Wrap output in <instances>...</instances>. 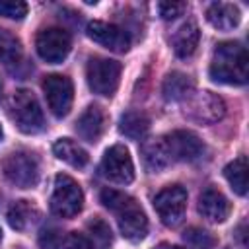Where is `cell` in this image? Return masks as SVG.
<instances>
[{
    "mask_svg": "<svg viewBox=\"0 0 249 249\" xmlns=\"http://www.w3.org/2000/svg\"><path fill=\"white\" fill-rule=\"evenodd\" d=\"M35 47H37V54L45 62L60 64L72 49V39L68 31L62 27H47L39 31L35 39Z\"/></svg>",
    "mask_w": 249,
    "mask_h": 249,
    "instance_id": "9c48e42d",
    "label": "cell"
},
{
    "mask_svg": "<svg viewBox=\"0 0 249 249\" xmlns=\"http://www.w3.org/2000/svg\"><path fill=\"white\" fill-rule=\"evenodd\" d=\"M198 39H200L198 25L193 19H187L171 35V47H173V51L179 58H187L196 51Z\"/></svg>",
    "mask_w": 249,
    "mask_h": 249,
    "instance_id": "ac0fdd59",
    "label": "cell"
},
{
    "mask_svg": "<svg viewBox=\"0 0 249 249\" xmlns=\"http://www.w3.org/2000/svg\"><path fill=\"white\" fill-rule=\"evenodd\" d=\"M0 97H2V82H0Z\"/></svg>",
    "mask_w": 249,
    "mask_h": 249,
    "instance_id": "d6a6232c",
    "label": "cell"
},
{
    "mask_svg": "<svg viewBox=\"0 0 249 249\" xmlns=\"http://www.w3.org/2000/svg\"><path fill=\"white\" fill-rule=\"evenodd\" d=\"M187 10L185 2H160L158 4V12L161 16V19H175L177 16H181Z\"/></svg>",
    "mask_w": 249,
    "mask_h": 249,
    "instance_id": "f1b7e54d",
    "label": "cell"
},
{
    "mask_svg": "<svg viewBox=\"0 0 249 249\" xmlns=\"http://www.w3.org/2000/svg\"><path fill=\"white\" fill-rule=\"evenodd\" d=\"M6 218H8V224H10L14 230L25 231V230H29L31 226L37 224V220H39V210H37V206L31 204L29 200H16V202H12V206L8 208Z\"/></svg>",
    "mask_w": 249,
    "mask_h": 249,
    "instance_id": "ffe728a7",
    "label": "cell"
},
{
    "mask_svg": "<svg viewBox=\"0 0 249 249\" xmlns=\"http://www.w3.org/2000/svg\"><path fill=\"white\" fill-rule=\"evenodd\" d=\"M101 173L117 183V185H128L134 179V163L130 158V152L123 144H115L105 150L101 160Z\"/></svg>",
    "mask_w": 249,
    "mask_h": 249,
    "instance_id": "30bf717a",
    "label": "cell"
},
{
    "mask_svg": "<svg viewBox=\"0 0 249 249\" xmlns=\"http://www.w3.org/2000/svg\"><path fill=\"white\" fill-rule=\"evenodd\" d=\"M86 33L91 41H95L97 45L115 51V53H126L130 47V37L124 29H121L115 23H107V21H99L93 19L88 23Z\"/></svg>",
    "mask_w": 249,
    "mask_h": 249,
    "instance_id": "4fadbf2b",
    "label": "cell"
},
{
    "mask_svg": "<svg viewBox=\"0 0 249 249\" xmlns=\"http://www.w3.org/2000/svg\"><path fill=\"white\" fill-rule=\"evenodd\" d=\"M2 136H4V132H2V126H0V140H2Z\"/></svg>",
    "mask_w": 249,
    "mask_h": 249,
    "instance_id": "1f68e13d",
    "label": "cell"
},
{
    "mask_svg": "<svg viewBox=\"0 0 249 249\" xmlns=\"http://www.w3.org/2000/svg\"><path fill=\"white\" fill-rule=\"evenodd\" d=\"M224 177L228 179L231 189L243 196L247 193V158L237 156L233 161H230L224 167Z\"/></svg>",
    "mask_w": 249,
    "mask_h": 249,
    "instance_id": "603a6c76",
    "label": "cell"
},
{
    "mask_svg": "<svg viewBox=\"0 0 249 249\" xmlns=\"http://www.w3.org/2000/svg\"><path fill=\"white\" fill-rule=\"evenodd\" d=\"M21 56H23V49L19 39L10 31L0 29V62L6 66H14L21 60Z\"/></svg>",
    "mask_w": 249,
    "mask_h": 249,
    "instance_id": "cb8c5ba5",
    "label": "cell"
},
{
    "mask_svg": "<svg viewBox=\"0 0 249 249\" xmlns=\"http://www.w3.org/2000/svg\"><path fill=\"white\" fill-rule=\"evenodd\" d=\"M10 117L23 134H37L45 128L43 109L29 89H16L8 103Z\"/></svg>",
    "mask_w": 249,
    "mask_h": 249,
    "instance_id": "3957f363",
    "label": "cell"
},
{
    "mask_svg": "<svg viewBox=\"0 0 249 249\" xmlns=\"http://www.w3.org/2000/svg\"><path fill=\"white\" fill-rule=\"evenodd\" d=\"M195 91V82L183 72H169L163 80L161 93L167 101H185Z\"/></svg>",
    "mask_w": 249,
    "mask_h": 249,
    "instance_id": "d6986e66",
    "label": "cell"
},
{
    "mask_svg": "<svg viewBox=\"0 0 249 249\" xmlns=\"http://www.w3.org/2000/svg\"><path fill=\"white\" fill-rule=\"evenodd\" d=\"M161 138H163L171 163L173 161H195L204 154L202 140L191 130H173Z\"/></svg>",
    "mask_w": 249,
    "mask_h": 249,
    "instance_id": "7c38bea8",
    "label": "cell"
},
{
    "mask_svg": "<svg viewBox=\"0 0 249 249\" xmlns=\"http://www.w3.org/2000/svg\"><path fill=\"white\" fill-rule=\"evenodd\" d=\"M198 212L202 214V218H206L208 222L214 224H222L228 220L230 212H231V204L230 200L224 196L222 191L214 189V187H206L200 196H198Z\"/></svg>",
    "mask_w": 249,
    "mask_h": 249,
    "instance_id": "5bb4252c",
    "label": "cell"
},
{
    "mask_svg": "<svg viewBox=\"0 0 249 249\" xmlns=\"http://www.w3.org/2000/svg\"><path fill=\"white\" fill-rule=\"evenodd\" d=\"M183 115L198 124H214L224 119L226 103L218 93L212 91H193L183 101Z\"/></svg>",
    "mask_w": 249,
    "mask_h": 249,
    "instance_id": "277c9868",
    "label": "cell"
},
{
    "mask_svg": "<svg viewBox=\"0 0 249 249\" xmlns=\"http://www.w3.org/2000/svg\"><path fill=\"white\" fill-rule=\"evenodd\" d=\"M62 241H64V237L60 233V230H56V228H45L39 233V245H41V249H60L62 247Z\"/></svg>",
    "mask_w": 249,
    "mask_h": 249,
    "instance_id": "83f0119b",
    "label": "cell"
},
{
    "mask_svg": "<svg viewBox=\"0 0 249 249\" xmlns=\"http://www.w3.org/2000/svg\"><path fill=\"white\" fill-rule=\"evenodd\" d=\"M208 74L214 82L220 84H228V86L245 84L249 78V56L245 47L237 41H224L216 45Z\"/></svg>",
    "mask_w": 249,
    "mask_h": 249,
    "instance_id": "7a4b0ae2",
    "label": "cell"
},
{
    "mask_svg": "<svg viewBox=\"0 0 249 249\" xmlns=\"http://www.w3.org/2000/svg\"><path fill=\"white\" fill-rule=\"evenodd\" d=\"M119 130L130 140H142L150 130V119L142 111H126L119 121Z\"/></svg>",
    "mask_w": 249,
    "mask_h": 249,
    "instance_id": "7402d4cb",
    "label": "cell"
},
{
    "mask_svg": "<svg viewBox=\"0 0 249 249\" xmlns=\"http://www.w3.org/2000/svg\"><path fill=\"white\" fill-rule=\"evenodd\" d=\"M121 62L111 60V58H101V56H93L88 62L86 68V78H88V86L93 93L97 95H105L111 97L121 82Z\"/></svg>",
    "mask_w": 249,
    "mask_h": 249,
    "instance_id": "52a82bcc",
    "label": "cell"
},
{
    "mask_svg": "<svg viewBox=\"0 0 249 249\" xmlns=\"http://www.w3.org/2000/svg\"><path fill=\"white\" fill-rule=\"evenodd\" d=\"M6 179L18 189H31L39 183V160L27 150H16L2 161Z\"/></svg>",
    "mask_w": 249,
    "mask_h": 249,
    "instance_id": "5b68a950",
    "label": "cell"
},
{
    "mask_svg": "<svg viewBox=\"0 0 249 249\" xmlns=\"http://www.w3.org/2000/svg\"><path fill=\"white\" fill-rule=\"evenodd\" d=\"M183 241L187 243L189 249H214L216 247V237L202 230V228H189L183 233Z\"/></svg>",
    "mask_w": 249,
    "mask_h": 249,
    "instance_id": "484cf974",
    "label": "cell"
},
{
    "mask_svg": "<svg viewBox=\"0 0 249 249\" xmlns=\"http://www.w3.org/2000/svg\"><path fill=\"white\" fill-rule=\"evenodd\" d=\"M53 152H54V156H56L58 160H62L64 163H68V165H72V167H78V169L86 167L88 161H89L88 152H86L78 142H74V140H70V138H58V140L53 144Z\"/></svg>",
    "mask_w": 249,
    "mask_h": 249,
    "instance_id": "44dd1931",
    "label": "cell"
},
{
    "mask_svg": "<svg viewBox=\"0 0 249 249\" xmlns=\"http://www.w3.org/2000/svg\"><path fill=\"white\" fill-rule=\"evenodd\" d=\"M43 91L49 103V109L54 117L62 119L70 113L74 101V86L72 80L62 74H51L43 80Z\"/></svg>",
    "mask_w": 249,
    "mask_h": 249,
    "instance_id": "8fae6325",
    "label": "cell"
},
{
    "mask_svg": "<svg viewBox=\"0 0 249 249\" xmlns=\"http://www.w3.org/2000/svg\"><path fill=\"white\" fill-rule=\"evenodd\" d=\"M0 16L8 18V19H23L27 16V4L19 2V0H2Z\"/></svg>",
    "mask_w": 249,
    "mask_h": 249,
    "instance_id": "4316f807",
    "label": "cell"
},
{
    "mask_svg": "<svg viewBox=\"0 0 249 249\" xmlns=\"http://www.w3.org/2000/svg\"><path fill=\"white\" fill-rule=\"evenodd\" d=\"M60 249H93V245H91V241L88 239V235L78 233V231H70V233L64 237Z\"/></svg>",
    "mask_w": 249,
    "mask_h": 249,
    "instance_id": "f546056e",
    "label": "cell"
},
{
    "mask_svg": "<svg viewBox=\"0 0 249 249\" xmlns=\"http://www.w3.org/2000/svg\"><path fill=\"white\" fill-rule=\"evenodd\" d=\"M140 156H142L144 167L150 173H160V171H163L165 167L171 165V160H169V154L165 150V144H163L161 136L144 140L142 146H140Z\"/></svg>",
    "mask_w": 249,
    "mask_h": 249,
    "instance_id": "2e32d148",
    "label": "cell"
},
{
    "mask_svg": "<svg viewBox=\"0 0 249 249\" xmlns=\"http://www.w3.org/2000/svg\"><path fill=\"white\" fill-rule=\"evenodd\" d=\"M86 228H88V233H89L88 239L91 241L93 249H109V247H111V243H113V233H111L109 224H107L103 218H99V216L91 218Z\"/></svg>",
    "mask_w": 249,
    "mask_h": 249,
    "instance_id": "d4e9b609",
    "label": "cell"
},
{
    "mask_svg": "<svg viewBox=\"0 0 249 249\" xmlns=\"http://www.w3.org/2000/svg\"><path fill=\"white\" fill-rule=\"evenodd\" d=\"M84 206V193L80 185L66 173L54 177V189L51 195V212L58 218H72Z\"/></svg>",
    "mask_w": 249,
    "mask_h": 249,
    "instance_id": "8992f818",
    "label": "cell"
},
{
    "mask_svg": "<svg viewBox=\"0 0 249 249\" xmlns=\"http://www.w3.org/2000/svg\"><path fill=\"white\" fill-rule=\"evenodd\" d=\"M101 202L105 208H109L115 214V220L119 224V230L123 237L128 241H142L148 233V218L142 210V206L126 193L115 191V189H103L101 191Z\"/></svg>",
    "mask_w": 249,
    "mask_h": 249,
    "instance_id": "6da1fadb",
    "label": "cell"
},
{
    "mask_svg": "<svg viewBox=\"0 0 249 249\" xmlns=\"http://www.w3.org/2000/svg\"><path fill=\"white\" fill-rule=\"evenodd\" d=\"M154 249H181V247H177V245H171V243H160V245H156Z\"/></svg>",
    "mask_w": 249,
    "mask_h": 249,
    "instance_id": "4dcf8cb0",
    "label": "cell"
},
{
    "mask_svg": "<svg viewBox=\"0 0 249 249\" xmlns=\"http://www.w3.org/2000/svg\"><path fill=\"white\" fill-rule=\"evenodd\" d=\"M105 130V113L99 105H89L76 121V132L82 140L95 144Z\"/></svg>",
    "mask_w": 249,
    "mask_h": 249,
    "instance_id": "9a60e30c",
    "label": "cell"
},
{
    "mask_svg": "<svg viewBox=\"0 0 249 249\" xmlns=\"http://www.w3.org/2000/svg\"><path fill=\"white\" fill-rule=\"evenodd\" d=\"M154 208L160 220L167 228H175L183 222L187 210V191L181 185H167L154 196Z\"/></svg>",
    "mask_w": 249,
    "mask_h": 249,
    "instance_id": "ba28073f",
    "label": "cell"
},
{
    "mask_svg": "<svg viewBox=\"0 0 249 249\" xmlns=\"http://www.w3.org/2000/svg\"><path fill=\"white\" fill-rule=\"evenodd\" d=\"M206 19L212 27L220 31H231L241 21V12L237 6L228 2H214L206 8Z\"/></svg>",
    "mask_w": 249,
    "mask_h": 249,
    "instance_id": "e0dca14e",
    "label": "cell"
},
{
    "mask_svg": "<svg viewBox=\"0 0 249 249\" xmlns=\"http://www.w3.org/2000/svg\"><path fill=\"white\" fill-rule=\"evenodd\" d=\"M0 239H2V230H0Z\"/></svg>",
    "mask_w": 249,
    "mask_h": 249,
    "instance_id": "836d02e7",
    "label": "cell"
}]
</instances>
